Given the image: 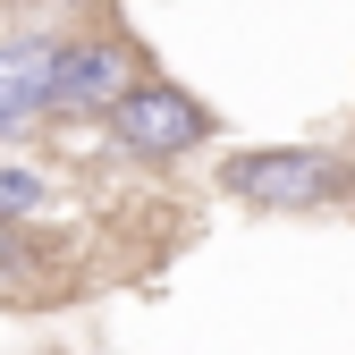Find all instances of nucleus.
Wrapping results in <instances>:
<instances>
[{
    "label": "nucleus",
    "mask_w": 355,
    "mask_h": 355,
    "mask_svg": "<svg viewBox=\"0 0 355 355\" xmlns=\"http://www.w3.org/2000/svg\"><path fill=\"white\" fill-rule=\"evenodd\" d=\"M68 9H76V0H68Z\"/></svg>",
    "instance_id": "6"
},
{
    "label": "nucleus",
    "mask_w": 355,
    "mask_h": 355,
    "mask_svg": "<svg viewBox=\"0 0 355 355\" xmlns=\"http://www.w3.org/2000/svg\"><path fill=\"white\" fill-rule=\"evenodd\" d=\"M153 76V51L136 34H76L60 42V68H51V110H76V119H110L119 94H136Z\"/></svg>",
    "instance_id": "2"
},
{
    "label": "nucleus",
    "mask_w": 355,
    "mask_h": 355,
    "mask_svg": "<svg viewBox=\"0 0 355 355\" xmlns=\"http://www.w3.org/2000/svg\"><path fill=\"white\" fill-rule=\"evenodd\" d=\"M220 195H237L245 211H330L355 195V169L322 144H254L220 161Z\"/></svg>",
    "instance_id": "1"
},
{
    "label": "nucleus",
    "mask_w": 355,
    "mask_h": 355,
    "mask_svg": "<svg viewBox=\"0 0 355 355\" xmlns=\"http://www.w3.org/2000/svg\"><path fill=\"white\" fill-rule=\"evenodd\" d=\"M51 68H60V42L51 34H17L0 42V136H17L51 110Z\"/></svg>",
    "instance_id": "4"
},
{
    "label": "nucleus",
    "mask_w": 355,
    "mask_h": 355,
    "mask_svg": "<svg viewBox=\"0 0 355 355\" xmlns=\"http://www.w3.org/2000/svg\"><path fill=\"white\" fill-rule=\"evenodd\" d=\"M34 203H42L34 178H26V169H0V211H34Z\"/></svg>",
    "instance_id": "5"
},
{
    "label": "nucleus",
    "mask_w": 355,
    "mask_h": 355,
    "mask_svg": "<svg viewBox=\"0 0 355 355\" xmlns=\"http://www.w3.org/2000/svg\"><path fill=\"white\" fill-rule=\"evenodd\" d=\"M211 110L187 94V85H169V76H144L136 94H119L110 102V136L119 153H136V161H187L195 144H211Z\"/></svg>",
    "instance_id": "3"
}]
</instances>
